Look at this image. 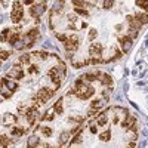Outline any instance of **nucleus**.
Wrapping results in <instances>:
<instances>
[{"label": "nucleus", "mask_w": 148, "mask_h": 148, "mask_svg": "<svg viewBox=\"0 0 148 148\" xmlns=\"http://www.w3.org/2000/svg\"><path fill=\"white\" fill-rule=\"evenodd\" d=\"M56 37H58V40H61V42H67V39H68L65 34H58Z\"/></svg>", "instance_id": "nucleus-36"}, {"label": "nucleus", "mask_w": 148, "mask_h": 148, "mask_svg": "<svg viewBox=\"0 0 148 148\" xmlns=\"http://www.w3.org/2000/svg\"><path fill=\"white\" fill-rule=\"evenodd\" d=\"M90 132H92V133H96V132H98V130H96V126L92 125V126H90Z\"/></svg>", "instance_id": "nucleus-41"}, {"label": "nucleus", "mask_w": 148, "mask_h": 148, "mask_svg": "<svg viewBox=\"0 0 148 148\" xmlns=\"http://www.w3.org/2000/svg\"><path fill=\"white\" fill-rule=\"evenodd\" d=\"M8 89H10L12 92L14 90H16V88H18V83L15 82V80H12V79H3V82H2Z\"/></svg>", "instance_id": "nucleus-10"}, {"label": "nucleus", "mask_w": 148, "mask_h": 148, "mask_svg": "<svg viewBox=\"0 0 148 148\" xmlns=\"http://www.w3.org/2000/svg\"><path fill=\"white\" fill-rule=\"evenodd\" d=\"M15 120H16V117H15V116H12V114H5V117H3V123H5V125L14 123Z\"/></svg>", "instance_id": "nucleus-23"}, {"label": "nucleus", "mask_w": 148, "mask_h": 148, "mask_svg": "<svg viewBox=\"0 0 148 148\" xmlns=\"http://www.w3.org/2000/svg\"><path fill=\"white\" fill-rule=\"evenodd\" d=\"M114 5V0H104V9H111Z\"/></svg>", "instance_id": "nucleus-30"}, {"label": "nucleus", "mask_w": 148, "mask_h": 148, "mask_svg": "<svg viewBox=\"0 0 148 148\" xmlns=\"http://www.w3.org/2000/svg\"><path fill=\"white\" fill-rule=\"evenodd\" d=\"M22 15H24V10H22V6L19 2H15L14 3V10H12V14H10V19L14 24L19 22L22 19Z\"/></svg>", "instance_id": "nucleus-2"}, {"label": "nucleus", "mask_w": 148, "mask_h": 148, "mask_svg": "<svg viewBox=\"0 0 148 148\" xmlns=\"http://www.w3.org/2000/svg\"><path fill=\"white\" fill-rule=\"evenodd\" d=\"M89 53L92 58H99L102 55V45L99 43H93L89 46Z\"/></svg>", "instance_id": "nucleus-6"}, {"label": "nucleus", "mask_w": 148, "mask_h": 148, "mask_svg": "<svg viewBox=\"0 0 148 148\" xmlns=\"http://www.w3.org/2000/svg\"><path fill=\"white\" fill-rule=\"evenodd\" d=\"M84 3H89V5H95L96 0H84Z\"/></svg>", "instance_id": "nucleus-40"}, {"label": "nucleus", "mask_w": 148, "mask_h": 148, "mask_svg": "<svg viewBox=\"0 0 148 148\" xmlns=\"http://www.w3.org/2000/svg\"><path fill=\"white\" fill-rule=\"evenodd\" d=\"M8 58H9V52H8V51H0V59L6 61Z\"/></svg>", "instance_id": "nucleus-33"}, {"label": "nucleus", "mask_w": 148, "mask_h": 148, "mask_svg": "<svg viewBox=\"0 0 148 148\" xmlns=\"http://www.w3.org/2000/svg\"><path fill=\"white\" fill-rule=\"evenodd\" d=\"M111 138V133H110V130H105V132H102L101 135H99V139L101 141H108Z\"/></svg>", "instance_id": "nucleus-28"}, {"label": "nucleus", "mask_w": 148, "mask_h": 148, "mask_svg": "<svg viewBox=\"0 0 148 148\" xmlns=\"http://www.w3.org/2000/svg\"><path fill=\"white\" fill-rule=\"evenodd\" d=\"M25 47V43H24V40H16L15 45H14V49H16V51H21V49Z\"/></svg>", "instance_id": "nucleus-27"}, {"label": "nucleus", "mask_w": 148, "mask_h": 148, "mask_svg": "<svg viewBox=\"0 0 148 148\" xmlns=\"http://www.w3.org/2000/svg\"><path fill=\"white\" fill-rule=\"evenodd\" d=\"M40 130H42V133L45 135V136H51V135H52V129L47 127V126H43Z\"/></svg>", "instance_id": "nucleus-29"}, {"label": "nucleus", "mask_w": 148, "mask_h": 148, "mask_svg": "<svg viewBox=\"0 0 148 148\" xmlns=\"http://www.w3.org/2000/svg\"><path fill=\"white\" fill-rule=\"evenodd\" d=\"M74 92H76V95L80 98V99H89V98L95 93L92 86L89 83H86L84 80H82V79H79L76 82V84H74Z\"/></svg>", "instance_id": "nucleus-1"}, {"label": "nucleus", "mask_w": 148, "mask_h": 148, "mask_svg": "<svg viewBox=\"0 0 148 148\" xmlns=\"http://www.w3.org/2000/svg\"><path fill=\"white\" fill-rule=\"evenodd\" d=\"M2 2V5H3V8H6L8 5H9V0H0Z\"/></svg>", "instance_id": "nucleus-39"}, {"label": "nucleus", "mask_w": 148, "mask_h": 148, "mask_svg": "<svg viewBox=\"0 0 148 148\" xmlns=\"http://www.w3.org/2000/svg\"><path fill=\"white\" fill-rule=\"evenodd\" d=\"M53 113H55V110H47L46 113H45V116L42 117V120H53Z\"/></svg>", "instance_id": "nucleus-22"}, {"label": "nucleus", "mask_w": 148, "mask_h": 148, "mask_svg": "<svg viewBox=\"0 0 148 148\" xmlns=\"http://www.w3.org/2000/svg\"><path fill=\"white\" fill-rule=\"evenodd\" d=\"M28 73H31V74H34V73H39V68H37L36 65H31V67L28 68Z\"/></svg>", "instance_id": "nucleus-35"}, {"label": "nucleus", "mask_w": 148, "mask_h": 148, "mask_svg": "<svg viewBox=\"0 0 148 148\" xmlns=\"http://www.w3.org/2000/svg\"><path fill=\"white\" fill-rule=\"evenodd\" d=\"M104 104H105V99H95V101L90 104V108H92V110H95L96 113H98V110L102 108V107H104Z\"/></svg>", "instance_id": "nucleus-11"}, {"label": "nucleus", "mask_w": 148, "mask_h": 148, "mask_svg": "<svg viewBox=\"0 0 148 148\" xmlns=\"http://www.w3.org/2000/svg\"><path fill=\"white\" fill-rule=\"evenodd\" d=\"M16 40H19V33H10L9 39H8V42H9V43H10L12 46H14Z\"/></svg>", "instance_id": "nucleus-19"}, {"label": "nucleus", "mask_w": 148, "mask_h": 148, "mask_svg": "<svg viewBox=\"0 0 148 148\" xmlns=\"http://www.w3.org/2000/svg\"><path fill=\"white\" fill-rule=\"evenodd\" d=\"M107 120H108V116H107V113H104V114H101L99 117H98V125L99 126H105L107 125Z\"/></svg>", "instance_id": "nucleus-20"}, {"label": "nucleus", "mask_w": 148, "mask_h": 148, "mask_svg": "<svg viewBox=\"0 0 148 148\" xmlns=\"http://www.w3.org/2000/svg\"><path fill=\"white\" fill-rule=\"evenodd\" d=\"M74 12H76V14H79V15H82V16H84V18H88V16H89V12H88V10H84V9H82V8L74 9Z\"/></svg>", "instance_id": "nucleus-26"}, {"label": "nucleus", "mask_w": 148, "mask_h": 148, "mask_svg": "<svg viewBox=\"0 0 148 148\" xmlns=\"http://www.w3.org/2000/svg\"><path fill=\"white\" fill-rule=\"evenodd\" d=\"M39 116V111H37V107H31V108H27L25 111V119L28 121V125H34V121Z\"/></svg>", "instance_id": "nucleus-5"}, {"label": "nucleus", "mask_w": 148, "mask_h": 148, "mask_svg": "<svg viewBox=\"0 0 148 148\" xmlns=\"http://www.w3.org/2000/svg\"><path fill=\"white\" fill-rule=\"evenodd\" d=\"M120 46H121V51L123 52H129V49L132 46V37L130 36H125L120 39Z\"/></svg>", "instance_id": "nucleus-7"}, {"label": "nucleus", "mask_w": 148, "mask_h": 148, "mask_svg": "<svg viewBox=\"0 0 148 148\" xmlns=\"http://www.w3.org/2000/svg\"><path fill=\"white\" fill-rule=\"evenodd\" d=\"M68 138H70V132H62V133L59 135V144L61 145H65L67 141H68Z\"/></svg>", "instance_id": "nucleus-16"}, {"label": "nucleus", "mask_w": 148, "mask_h": 148, "mask_svg": "<svg viewBox=\"0 0 148 148\" xmlns=\"http://www.w3.org/2000/svg\"><path fill=\"white\" fill-rule=\"evenodd\" d=\"M53 110H55L56 114H62V111H64V101L62 99H58L56 104H55V107H53Z\"/></svg>", "instance_id": "nucleus-13"}, {"label": "nucleus", "mask_w": 148, "mask_h": 148, "mask_svg": "<svg viewBox=\"0 0 148 148\" xmlns=\"http://www.w3.org/2000/svg\"><path fill=\"white\" fill-rule=\"evenodd\" d=\"M135 18H136L142 24V25L148 22V14H136V15H135Z\"/></svg>", "instance_id": "nucleus-17"}, {"label": "nucleus", "mask_w": 148, "mask_h": 148, "mask_svg": "<svg viewBox=\"0 0 148 148\" xmlns=\"http://www.w3.org/2000/svg\"><path fill=\"white\" fill-rule=\"evenodd\" d=\"M95 37H96V30H90V33H89V39L93 40Z\"/></svg>", "instance_id": "nucleus-37"}, {"label": "nucleus", "mask_w": 148, "mask_h": 148, "mask_svg": "<svg viewBox=\"0 0 148 148\" xmlns=\"http://www.w3.org/2000/svg\"><path fill=\"white\" fill-rule=\"evenodd\" d=\"M8 74H9L10 77L16 79V80H19V79H22V77H24V71H22V68H21L19 65H14V68H12Z\"/></svg>", "instance_id": "nucleus-8"}, {"label": "nucleus", "mask_w": 148, "mask_h": 148, "mask_svg": "<svg viewBox=\"0 0 148 148\" xmlns=\"http://www.w3.org/2000/svg\"><path fill=\"white\" fill-rule=\"evenodd\" d=\"M24 132H25V129H21V127H12L10 135H12V136H15V138H19L21 135H24Z\"/></svg>", "instance_id": "nucleus-15"}, {"label": "nucleus", "mask_w": 148, "mask_h": 148, "mask_svg": "<svg viewBox=\"0 0 148 148\" xmlns=\"http://www.w3.org/2000/svg\"><path fill=\"white\" fill-rule=\"evenodd\" d=\"M27 145H28V147H37V145H39V138H37L36 135L30 136V139L27 141Z\"/></svg>", "instance_id": "nucleus-18"}, {"label": "nucleus", "mask_w": 148, "mask_h": 148, "mask_svg": "<svg viewBox=\"0 0 148 148\" xmlns=\"http://www.w3.org/2000/svg\"><path fill=\"white\" fill-rule=\"evenodd\" d=\"M135 3H136L138 6H141L144 10H147V14H148V0H136Z\"/></svg>", "instance_id": "nucleus-24"}, {"label": "nucleus", "mask_w": 148, "mask_h": 148, "mask_svg": "<svg viewBox=\"0 0 148 148\" xmlns=\"http://www.w3.org/2000/svg\"><path fill=\"white\" fill-rule=\"evenodd\" d=\"M0 139H2V135H0Z\"/></svg>", "instance_id": "nucleus-42"}, {"label": "nucleus", "mask_w": 148, "mask_h": 148, "mask_svg": "<svg viewBox=\"0 0 148 148\" xmlns=\"http://www.w3.org/2000/svg\"><path fill=\"white\" fill-rule=\"evenodd\" d=\"M43 12H45V5H36L30 9V15L34 18H39L40 15H43Z\"/></svg>", "instance_id": "nucleus-9"}, {"label": "nucleus", "mask_w": 148, "mask_h": 148, "mask_svg": "<svg viewBox=\"0 0 148 148\" xmlns=\"http://www.w3.org/2000/svg\"><path fill=\"white\" fill-rule=\"evenodd\" d=\"M64 3H65V0H56L55 5H53V14H58V12H61V9L64 8Z\"/></svg>", "instance_id": "nucleus-14"}, {"label": "nucleus", "mask_w": 148, "mask_h": 148, "mask_svg": "<svg viewBox=\"0 0 148 148\" xmlns=\"http://www.w3.org/2000/svg\"><path fill=\"white\" fill-rule=\"evenodd\" d=\"M73 5L77 6V8H82L84 5V0H73Z\"/></svg>", "instance_id": "nucleus-34"}, {"label": "nucleus", "mask_w": 148, "mask_h": 148, "mask_svg": "<svg viewBox=\"0 0 148 148\" xmlns=\"http://www.w3.org/2000/svg\"><path fill=\"white\" fill-rule=\"evenodd\" d=\"M30 58H31V55H22L21 58H19V62H24V64H28L30 62Z\"/></svg>", "instance_id": "nucleus-32"}, {"label": "nucleus", "mask_w": 148, "mask_h": 148, "mask_svg": "<svg viewBox=\"0 0 148 148\" xmlns=\"http://www.w3.org/2000/svg\"><path fill=\"white\" fill-rule=\"evenodd\" d=\"M56 68L59 70V73L62 74V76H64V74H65V71H67V70H65V64H62V62H59V64L56 65Z\"/></svg>", "instance_id": "nucleus-31"}, {"label": "nucleus", "mask_w": 148, "mask_h": 148, "mask_svg": "<svg viewBox=\"0 0 148 148\" xmlns=\"http://www.w3.org/2000/svg\"><path fill=\"white\" fill-rule=\"evenodd\" d=\"M2 84H3V83H2ZM0 92H2V95H3L5 98H10V95H12V90L8 89L5 84H3V88H2V90H0Z\"/></svg>", "instance_id": "nucleus-25"}, {"label": "nucleus", "mask_w": 148, "mask_h": 148, "mask_svg": "<svg viewBox=\"0 0 148 148\" xmlns=\"http://www.w3.org/2000/svg\"><path fill=\"white\" fill-rule=\"evenodd\" d=\"M22 3H24V5H33L34 0H22Z\"/></svg>", "instance_id": "nucleus-38"}, {"label": "nucleus", "mask_w": 148, "mask_h": 148, "mask_svg": "<svg viewBox=\"0 0 148 148\" xmlns=\"http://www.w3.org/2000/svg\"><path fill=\"white\" fill-rule=\"evenodd\" d=\"M53 96V90L52 89H47V88H42L39 90V93H37V101H39L40 104H45Z\"/></svg>", "instance_id": "nucleus-3"}, {"label": "nucleus", "mask_w": 148, "mask_h": 148, "mask_svg": "<svg viewBox=\"0 0 148 148\" xmlns=\"http://www.w3.org/2000/svg\"><path fill=\"white\" fill-rule=\"evenodd\" d=\"M49 77H51V80L55 83V88H58L59 83H61V79H62V74L59 73V70L56 67H53V68L49 70Z\"/></svg>", "instance_id": "nucleus-4"}, {"label": "nucleus", "mask_w": 148, "mask_h": 148, "mask_svg": "<svg viewBox=\"0 0 148 148\" xmlns=\"http://www.w3.org/2000/svg\"><path fill=\"white\" fill-rule=\"evenodd\" d=\"M9 36H10V30H9V28L3 30V31H2V34H0V42H8Z\"/></svg>", "instance_id": "nucleus-21"}, {"label": "nucleus", "mask_w": 148, "mask_h": 148, "mask_svg": "<svg viewBox=\"0 0 148 148\" xmlns=\"http://www.w3.org/2000/svg\"><path fill=\"white\" fill-rule=\"evenodd\" d=\"M98 79H101V83L102 84H111V77L108 76V74H105V73H98Z\"/></svg>", "instance_id": "nucleus-12"}]
</instances>
